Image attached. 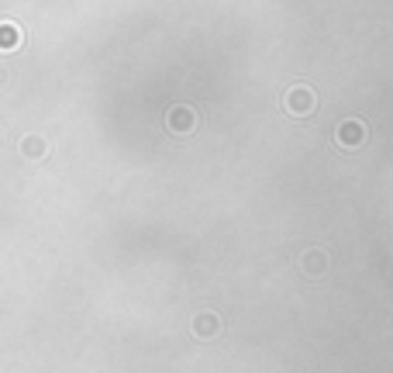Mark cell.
I'll use <instances>...</instances> for the list:
<instances>
[{
	"mask_svg": "<svg viewBox=\"0 0 393 373\" xmlns=\"http://www.w3.org/2000/svg\"><path fill=\"white\" fill-rule=\"evenodd\" d=\"M324 266H328L324 252H307V259H304V270L307 273H324Z\"/></svg>",
	"mask_w": 393,
	"mask_h": 373,
	"instance_id": "52a82bcc",
	"label": "cell"
},
{
	"mask_svg": "<svg viewBox=\"0 0 393 373\" xmlns=\"http://www.w3.org/2000/svg\"><path fill=\"white\" fill-rule=\"evenodd\" d=\"M362 135H366V128H362V122H345V124H338V142L342 145H359L362 142Z\"/></svg>",
	"mask_w": 393,
	"mask_h": 373,
	"instance_id": "3957f363",
	"label": "cell"
},
{
	"mask_svg": "<svg viewBox=\"0 0 393 373\" xmlns=\"http://www.w3.org/2000/svg\"><path fill=\"white\" fill-rule=\"evenodd\" d=\"M283 104H286V111L290 114H297V118H307L311 111H314V93L307 90V86H290V93L283 97Z\"/></svg>",
	"mask_w": 393,
	"mask_h": 373,
	"instance_id": "6da1fadb",
	"label": "cell"
},
{
	"mask_svg": "<svg viewBox=\"0 0 393 373\" xmlns=\"http://www.w3.org/2000/svg\"><path fill=\"white\" fill-rule=\"evenodd\" d=\"M18 41H21L18 25H0V48H11V45H18Z\"/></svg>",
	"mask_w": 393,
	"mask_h": 373,
	"instance_id": "8992f818",
	"label": "cell"
},
{
	"mask_svg": "<svg viewBox=\"0 0 393 373\" xmlns=\"http://www.w3.org/2000/svg\"><path fill=\"white\" fill-rule=\"evenodd\" d=\"M21 152L32 156V159H39V156H45V142H41L39 135H28V138L21 142Z\"/></svg>",
	"mask_w": 393,
	"mask_h": 373,
	"instance_id": "5b68a950",
	"label": "cell"
},
{
	"mask_svg": "<svg viewBox=\"0 0 393 373\" xmlns=\"http://www.w3.org/2000/svg\"><path fill=\"white\" fill-rule=\"evenodd\" d=\"M194 124H196L194 107H173L169 111V128L173 131H194Z\"/></svg>",
	"mask_w": 393,
	"mask_h": 373,
	"instance_id": "7a4b0ae2",
	"label": "cell"
},
{
	"mask_svg": "<svg viewBox=\"0 0 393 373\" xmlns=\"http://www.w3.org/2000/svg\"><path fill=\"white\" fill-rule=\"evenodd\" d=\"M218 318L214 315H196V322H194V332L200 335V339H211V335H218Z\"/></svg>",
	"mask_w": 393,
	"mask_h": 373,
	"instance_id": "277c9868",
	"label": "cell"
}]
</instances>
